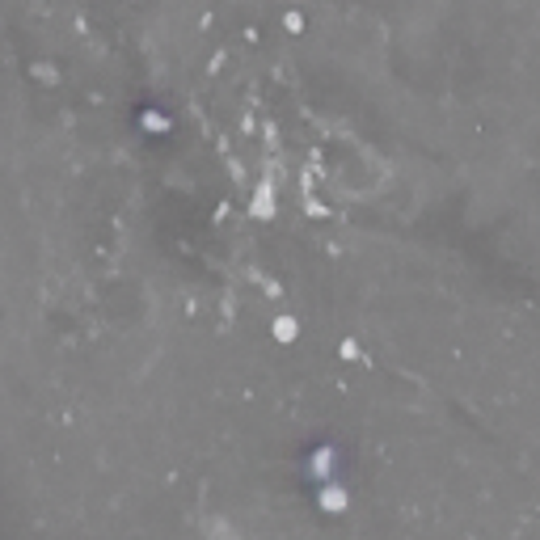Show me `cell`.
Masks as SVG:
<instances>
[{"mask_svg":"<svg viewBox=\"0 0 540 540\" xmlns=\"http://www.w3.org/2000/svg\"><path fill=\"white\" fill-rule=\"evenodd\" d=\"M283 25H287L291 34H300V30H304V17H300V13H287V17H283Z\"/></svg>","mask_w":540,"mask_h":540,"instance_id":"8992f818","label":"cell"},{"mask_svg":"<svg viewBox=\"0 0 540 540\" xmlns=\"http://www.w3.org/2000/svg\"><path fill=\"white\" fill-rule=\"evenodd\" d=\"M313 477H317V482H329V477H334V448H321V452L313 456Z\"/></svg>","mask_w":540,"mask_h":540,"instance_id":"3957f363","label":"cell"},{"mask_svg":"<svg viewBox=\"0 0 540 540\" xmlns=\"http://www.w3.org/2000/svg\"><path fill=\"white\" fill-rule=\"evenodd\" d=\"M139 123H144L148 131H169V118H161V114H152V110H148V114H144Z\"/></svg>","mask_w":540,"mask_h":540,"instance_id":"5b68a950","label":"cell"},{"mask_svg":"<svg viewBox=\"0 0 540 540\" xmlns=\"http://www.w3.org/2000/svg\"><path fill=\"white\" fill-rule=\"evenodd\" d=\"M321 511H329V515L346 511V490L334 486V482H325V490H321Z\"/></svg>","mask_w":540,"mask_h":540,"instance_id":"7a4b0ae2","label":"cell"},{"mask_svg":"<svg viewBox=\"0 0 540 540\" xmlns=\"http://www.w3.org/2000/svg\"><path fill=\"white\" fill-rule=\"evenodd\" d=\"M342 359H359V342L346 338V342H342Z\"/></svg>","mask_w":540,"mask_h":540,"instance_id":"52a82bcc","label":"cell"},{"mask_svg":"<svg viewBox=\"0 0 540 540\" xmlns=\"http://www.w3.org/2000/svg\"><path fill=\"white\" fill-rule=\"evenodd\" d=\"M296 329H300V325H296V317H275V321H270V334H275L279 342H291V338H296Z\"/></svg>","mask_w":540,"mask_h":540,"instance_id":"277c9868","label":"cell"},{"mask_svg":"<svg viewBox=\"0 0 540 540\" xmlns=\"http://www.w3.org/2000/svg\"><path fill=\"white\" fill-rule=\"evenodd\" d=\"M249 211H253L258 220H266V215H275V186H266V182H262V186L253 190V207H249Z\"/></svg>","mask_w":540,"mask_h":540,"instance_id":"6da1fadb","label":"cell"}]
</instances>
